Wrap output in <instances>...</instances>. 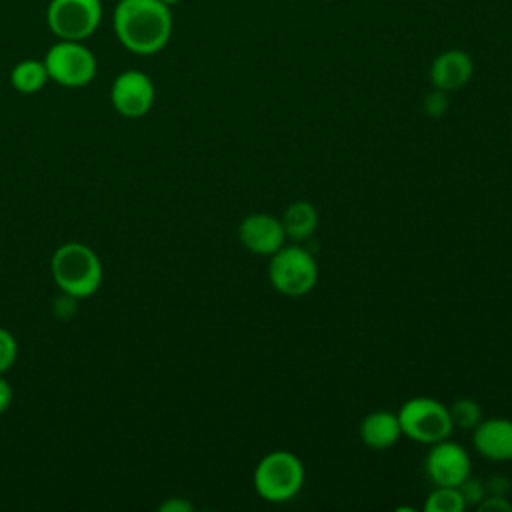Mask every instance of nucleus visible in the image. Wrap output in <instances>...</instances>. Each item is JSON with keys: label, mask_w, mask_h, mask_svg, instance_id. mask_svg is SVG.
Wrapping results in <instances>:
<instances>
[{"label": "nucleus", "mask_w": 512, "mask_h": 512, "mask_svg": "<svg viewBox=\"0 0 512 512\" xmlns=\"http://www.w3.org/2000/svg\"><path fill=\"white\" fill-rule=\"evenodd\" d=\"M112 24L118 42L138 56L164 50L174 28L172 10L162 0H118Z\"/></svg>", "instance_id": "f257e3e1"}, {"label": "nucleus", "mask_w": 512, "mask_h": 512, "mask_svg": "<svg viewBox=\"0 0 512 512\" xmlns=\"http://www.w3.org/2000/svg\"><path fill=\"white\" fill-rule=\"evenodd\" d=\"M52 276L64 294L92 296L102 282V264L96 252L80 242H66L52 254Z\"/></svg>", "instance_id": "f03ea898"}, {"label": "nucleus", "mask_w": 512, "mask_h": 512, "mask_svg": "<svg viewBox=\"0 0 512 512\" xmlns=\"http://www.w3.org/2000/svg\"><path fill=\"white\" fill-rule=\"evenodd\" d=\"M304 478V464L294 452L272 450L258 460L252 482L262 500L282 504L292 500L302 490Z\"/></svg>", "instance_id": "7ed1b4c3"}, {"label": "nucleus", "mask_w": 512, "mask_h": 512, "mask_svg": "<svg viewBox=\"0 0 512 512\" xmlns=\"http://www.w3.org/2000/svg\"><path fill=\"white\" fill-rule=\"evenodd\" d=\"M268 258V280L278 294L298 298L314 290L318 282V264L304 246L298 242L284 244Z\"/></svg>", "instance_id": "20e7f679"}, {"label": "nucleus", "mask_w": 512, "mask_h": 512, "mask_svg": "<svg viewBox=\"0 0 512 512\" xmlns=\"http://www.w3.org/2000/svg\"><path fill=\"white\" fill-rule=\"evenodd\" d=\"M402 428V436H408L420 444H434L450 438L454 426L448 406L430 396H414L406 400L396 412Z\"/></svg>", "instance_id": "39448f33"}, {"label": "nucleus", "mask_w": 512, "mask_h": 512, "mask_svg": "<svg viewBox=\"0 0 512 512\" xmlns=\"http://www.w3.org/2000/svg\"><path fill=\"white\" fill-rule=\"evenodd\" d=\"M48 78L64 88H82L96 76V56L78 40H58L44 54Z\"/></svg>", "instance_id": "423d86ee"}, {"label": "nucleus", "mask_w": 512, "mask_h": 512, "mask_svg": "<svg viewBox=\"0 0 512 512\" xmlns=\"http://www.w3.org/2000/svg\"><path fill=\"white\" fill-rule=\"evenodd\" d=\"M102 22V0H50L46 24L58 40H86Z\"/></svg>", "instance_id": "0eeeda50"}, {"label": "nucleus", "mask_w": 512, "mask_h": 512, "mask_svg": "<svg viewBox=\"0 0 512 512\" xmlns=\"http://www.w3.org/2000/svg\"><path fill=\"white\" fill-rule=\"evenodd\" d=\"M424 470L434 486H458L472 474L470 454L458 442L448 438L430 444L424 458Z\"/></svg>", "instance_id": "6e6552de"}, {"label": "nucleus", "mask_w": 512, "mask_h": 512, "mask_svg": "<svg viewBox=\"0 0 512 512\" xmlns=\"http://www.w3.org/2000/svg\"><path fill=\"white\" fill-rule=\"evenodd\" d=\"M154 84L142 70L120 72L110 88V102L126 118H142L154 104Z\"/></svg>", "instance_id": "1a4fd4ad"}, {"label": "nucleus", "mask_w": 512, "mask_h": 512, "mask_svg": "<svg viewBox=\"0 0 512 512\" xmlns=\"http://www.w3.org/2000/svg\"><path fill=\"white\" fill-rule=\"evenodd\" d=\"M240 244L258 256H270L286 244V234L278 216L266 212H254L242 218L238 226Z\"/></svg>", "instance_id": "9d476101"}, {"label": "nucleus", "mask_w": 512, "mask_h": 512, "mask_svg": "<svg viewBox=\"0 0 512 512\" xmlns=\"http://www.w3.org/2000/svg\"><path fill=\"white\" fill-rule=\"evenodd\" d=\"M472 444L476 452L494 462L512 460V420L482 418L472 428Z\"/></svg>", "instance_id": "9b49d317"}, {"label": "nucleus", "mask_w": 512, "mask_h": 512, "mask_svg": "<svg viewBox=\"0 0 512 512\" xmlns=\"http://www.w3.org/2000/svg\"><path fill=\"white\" fill-rule=\"evenodd\" d=\"M472 72H474L472 56L460 48H450L440 52L434 58L430 66V82H432V88L454 92L470 82Z\"/></svg>", "instance_id": "f8f14e48"}, {"label": "nucleus", "mask_w": 512, "mask_h": 512, "mask_svg": "<svg viewBox=\"0 0 512 512\" xmlns=\"http://www.w3.org/2000/svg\"><path fill=\"white\" fill-rule=\"evenodd\" d=\"M402 436L400 420L396 412L374 410L360 422V438L370 450H388Z\"/></svg>", "instance_id": "ddd939ff"}, {"label": "nucleus", "mask_w": 512, "mask_h": 512, "mask_svg": "<svg viewBox=\"0 0 512 512\" xmlns=\"http://www.w3.org/2000/svg\"><path fill=\"white\" fill-rule=\"evenodd\" d=\"M286 240L302 242L314 234L318 228V212L312 202L308 200H296L286 206V210L280 216Z\"/></svg>", "instance_id": "4468645a"}, {"label": "nucleus", "mask_w": 512, "mask_h": 512, "mask_svg": "<svg viewBox=\"0 0 512 512\" xmlns=\"http://www.w3.org/2000/svg\"><path fill=\"white\" fill-rule=\"evenodd\" d=\"M48 70L44 66V60H34L26 58L20 60L12 70H10V84L14 90L22 94H34L42 90L48 82Z\"/></svg>", "instance_id": "2eb2a0df"}, {"label": "nucleus", "mask_w": 512, "mask_h": 512, "mask_svg": "<svg viewBox=\"0 0 512 512\" xmlns=\"http://www.w3.org/2000/svg\"><path fill=\"white\" fill-rule=\"evenodd\" d=\"M426 512H464L466 504L458 486H434L424 502Z\"/></svg>", "instance_id": "dca6fc26"}, {"label": "nucleus", "mask_w": 512, "mask_h": 512, "mask_svg": "<svg viewBox=\"0 0 512 512\" xmlns=\"http://www.w3.org/2000/svg\"><path fill=\"white\" fill-rule=\"evenodd\" d=\"M450 420L454 428L472 430L482 420V408L472 398H458L448 406Z\"/></svg>", "instance_id": "f3484780"}, {"label": "nucleus", "mask_w": 512, "mask_h": 512, "mask_svg": "<svg viewBox=\"0 0 512 512\" xmlns=\"http://www.w3.org/2000/svg\"><path fill=\"white\" fill-rule=\"evenodd\" d=\"M458 490H460V494H462V500H464V504H466V508L468 506H478L482 500H484V496H486V486H484V480H480V478H476V476H466L460 484H458Z\"/></svg>", "instance_id": "a211bd4d"}, {"label": "nucleus", "mask_w": 512, "mask_h": 512, "mask_svg": "<svg viewBox=\"0 0 512 512\" xmlns=\"http://www.w3.org/2000/svg\"><path fill=\"white\" fill-rule=\"evenodd\" d=\"M16 356H18L16 338L6 328H0V374L12 368V364L16 362Z\"/></svg>", "instance_id": "6ab92c4d"}, {"label": "nucleus", "mask_w": 512, "mask_h": 512, "mask_svg": "<svg viewBox=\"0 0 512 512\" xmlns=\"http://www.w3.org/2000/svg\"><path fill=\"white\" fill-rule=\"evenodd\" d=\"M422 108H424V112H426L430 118H440V116H444L446 110H448V92L438 90V88H432V90L424 96Z\"/></svg>", "instance_id": "aec40b11"}, {"label": "nucleus", "mask_w": 512, "mask_h": 512, "mask_svg": "<svg viewBox=\"0 0 512 512\" xmlns=\"http://www.w3.org/2000/svg\"><path fill=\"white\" fill-rule=\"evenodd\" d=\"M484 486H486V494H490V496H508L512 490V482L504 474L488 476L484 480Z\"/></svg>", "instance_id": "412c9836"}, {"label": "nucleus", "mask_w": 512, "mask_h": 512, "mask_svg": "<svg viewBox=\"0 0 512 512\" xmlns=\"http://www.w3.org/2000/svg\"><path fill=\"white\" fill-rule=\"evenodd\" d=\"M476 508H478V512H512V504L508 502V496L486 494L484 500Z\"/></svg>", "instance_id": "4be33fe9"}, {"label": "nucleus", "mask_w": 512, "mask_h": 512, "mask_svg": "<svg viewBox=\"0 0 512 512\" xmlns=\"http://www.w3.org/2000/svg\"><path fill=\"white\" fill-rule=\"evenodd\" d=\"M74 296H70V294H64V296H60L56 302H54V312L58 314V318L60 320H68L74 312H76V304H74Z\"/></svg>", "instance_id": "5701e85b"}, {"label": "nucleus", "mask_w": 512, "mask_h": 512, "mask_svg": "<svg viewBox=\"0 0 512 512\" xmlns=\"http://www.w3.org/2000/svg\"><path fill=\"white\" fill-rule=\"evenodd\" d=\"M162 512H190L192 504L184 498H168L164 504H160Z\"/></svg>", "instance_id": "b1692460"}, {"label": "nucleus", "mask_w": 512, "mask_h": 512, "mask_svg": "<svg viewBox=\"0 0 512 512\" xmlns=\"http://www.w3.org/2000/svg\"><path fill=\"white\" fill-rule=\"evenodd\" d=\"M10 402H12V388L8 380L0 374V414L10 406Z\"/></svg>", "instance_id": "393cba45"}, {"label": "nucleus", "mask_w": 512, "mask_h": 512, "mask_svg": "<svg viewBox=\"0 0 512 512\" xmlns=\"http://www.w3.org/2000/svg\"><path fill=\"white\" fill-rule=\"evenodd\" d=\"M166 6H174V4H178V2H182V0H162Z\"/></svg>", "instance_id": "a878e982"}, {"label": "nucleus", "mask_w": 512, "mask_h": 512, "mask_svg": "<svg viewBox=\"0 0 512 512\" xmlns=\"http://www.w3.org/2000/svg\"><path fill=\"white\" fill-rule=\"evenodd\" d=\"M116 2H118V0H116Z\"/></svg>", "instance_id": "bb28decb"}]
</instances>
